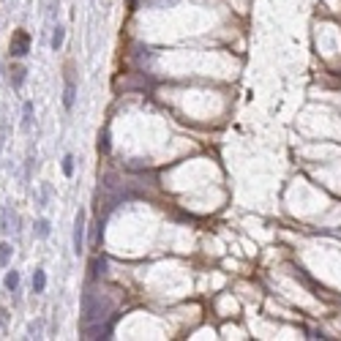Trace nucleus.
Listing matches in <instances>:
<instances>
[{
	"label": "nucleus",
	"instance_id": "nucleus-1",
	"mask_svg": "<svg viewBox=\"0 0 341 341\" xmlns=\"http://www.w3.org/2000/svg\"><path fill=\"white\" fill-rule=\"evenodd\" d=\"M85 221H88V216H85V210L79 208L77 216H74V257H82L85 251Z\"/></svg>",
	"mask_w": 341,
	"mask_h": 341
},
{
	"label": "nucleus",
	"instance_id": "nucleus-2",
	"mask_svg": "<svg viewBox=\"0 0 341 341\" xmlns=\"http://www.w3.org/2000/svg\"><path fill=\"white\" fill-rule=\"evenodd\" d=\"M30 52V33L28 30H14L11 36V57H25Z\"/></svg>",
	"mask_w": 341,
	"mask_h": 341
},
{
	"label": "nucleus",
	"instance_id": "nucleus-3",
	"mask_svg": "<svg viewBox=\"0 0 341 341\" xmlns=\"http://www.w3.org/2000/svg\"><path fill=\"white\" fill-rule=\"evenodd\" d=\"M17 221H19V216L14 213V208L11 205H3L0 208V232L3 235H11L17 230Z\"/></svg>",
	"mask_w": 341,
	"mask_h": 341
},
{
	"label": "nucleus",
	"instance_id": "nucleus-4",
	"mask_svg": "<svg viewBox=\"0 0 341 341\" xmlns=\"http://www.w3.org/2000/svg\"><path fill=\"white\" fill-rule=\"evenodd\" d=\"M74 101H77V82L71 77V63L66 66V90H63V107L66 109H74Z\"/></svg>",
	"mask_w": 341,
	"mask_h": 341
},
{
	"label": "nucleus",
	"instance_id": "nucleus-5",
	"mask_svg": "<svg viewBox=\"0 0 341 341\" xmlns=\"http://www.w3.org/2000/svg\"><path fill=\"white\" fill-rule=\"evenodd\" d=\"M11 88H14V93H19L22 88H25V79H28V69L25 66H11Z\"/></svg>",
	"mask_w": 341,
	"mask_h": 341
},
{
	"label": "nucleus",
	"instance_id": "nucleus-6",
	"mask_svg": "<svg viewBox=\"0 0 341 341\" xmlns=\"http://www.w3.org/2000/svg\"><path fill=\"white\" fill-rule=\"evenodd\" d=\"M3 287H6L8 292L14 295L19 300V270H6V279H3Z\"/></svg>",
	"mask_w": 341,
	"mask_h": 341
},
{
	"label": "nucleus",
	"instance_id": "nucleus-7",
	"mask_svg": "<svg viewBox=\"0 0 341 341\" xmlns=\"http://www.w3.org/2000/svg\"><path fill=\"white\" fill-rule=\"evenodd\" d=\"M22 131L25 134L33 131V101H25L22 104Z\"/></svg>",
	"mask_w": 341,
	"mask_h": 341
},
{
	"label": "nucleus",
	"instance_id": "nucleus-8",
	"mask_svg": "<svg viewBox=\"0 0 341 341\" xmlns=\"http://www.w3.org/2000/svg\"><path fill=\"white\" fill-rule=\"evenodd\" d=\"M44 289H47V273H44V268H36L33 270V292L44 295Z\"/></svg>",
	"mask_w": 341,
	"mask_h": 341
},
{
	"label": "nucleus",
	"instance_id": "nucleus-9",
	"mask_svg": "<svg viewBox=\"0 0 341 341\" xmlns=\"http://www.w3.org/2000/svg\"><path fill=\"white\" fill-rule=\"evenodd\" d=\"M63 41H66V28H63V25H55V28H52V38H49L52 52H57V49L63 47Z\"/></svg>",
	"mask_w": 341,
	"mask_h": 341
},
{
	"label": "nucleus",
	"instance_id": "nucleus-10",
	"mask_svg": "<svg viewBox=\"0 0 341 341\" xmlns=\"http://www.w3.org/2000/svg\"><path fill=\"white\" fill-rule=\"evenodd\" d=\"M49 232H52V227H49V218H38V221L33 224V235L38 237V240H47Z\"/></svg>",
	"mask_w": 341,
	"mask_h": 341
},
{
	"label": "nucleus",
	"instance_id": "nucleus-11",
	"mask_svg": "<svg viewBox=\"0 0 341 341\" xmlns=\"http://www.w3.org/2000/svg\"><path fill=\"white\" fill-rule=\"evenodd\" d=\"M11 257H14V246L8 243V240H3V243H0V270H3V268H8Z\"/></svg>",
	"mask_w": 341,
	"mask_h": 341
},
{
	"label": "nucleus",
	"instance_id": "nucleus-12",
	"mask_svg": "<svg viewBox=\"0 0 341 341\" xmlns=\"http://www.w3.org/2000/svg\"><path fill=\"white\" fill-rule=\"evenodd\" d=\"M60 167H63V175H66V178H74V156L66 153V156H63V164H60Z\"/></svg>",
	"mask_w": 341,
	"mask_h": 341
},
{
	"label": "nucleus",
	"instance_id": "nucleus-13",
	"mask_svg": "<svg viewBox=\"0 0 341 341\" xmlns=\"http://www.w3.org/2000/svg\"><path fill=\"white\" fill-rule=\"evenodd\" d=\"M41 330H44L41 320H36V322H30V325H28V336H30V339H41Z\"/></svg>",
	"mask_w": 341,
	"mask_h": 341
},
{
	"label": "nucleus",
	"instance_id": "nucleus-14",
	"mask_svg": "<svg viewBox=\"0 0 341 341\" xmlns=\"http://www.w3.org/2000/svg\"><path fill=\"white\" fill-rule=\"evenodd\" d=\"M49 194H52V188L44 183L41 186V197H38V208H47V202H49Z\"/></svg>",
	"mask_w": 341,
	"mask_h": 341
},
{
	"label": "nucleus",
	"instance_id": "nucleus-15",
	"mask_svg": "<svg viewBox=\"0 0 341 341\" xmlns=\"http://www.w3.org/2000/svg\"><path fill=\"white\" fill-rule=\"evenodd\" d=\"M6 320H8V311H6V308H3V306H0V327L6 325Z\"/></svg>",
	"mask_w": 341,
	"mask_h": 341
}]
</instances>
